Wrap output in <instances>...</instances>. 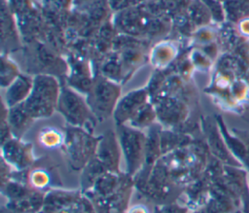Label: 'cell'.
<instances>
[{"label": "cell", "instance_id": "obj_4", "mask_svg": "<svg viewBox=\"0 0 249 213\" xmlns=\"http://www.w3.org/2000/svg\"><path fill=\"white\" fill-rule=\"evenodd\" d=\"M100 136L78 126H68L62 145L67 163L73 171H82L95 155Z\"/></svg>", "mask_w": 249, "mask_h": 213}, {"label": "cell", "instance_id": "obj_13", "mask_svg": "<svg viewBox=\"0 0 249 213\" xmlns=\"http://www.w3.org/2000/svg\"><path fill=\"white\" fill-rule=\"evenodd\" d=\"M157 117L161 124L166 126H176L183 124L187 108L182 99L178 97H162L155 105Z\"/></svg>", "mask_w": 249, "mask_h": 213}, {"label": "cell", "instance_id": "obj_17", "mask_svg": "<svg viewBox=\"0 0 249 213\" xmlns=\"http://www.w3.org/2000/svg\"><path fill=\"white\" fill-rule=\"evenodd\" d=\"M160 130L161 126L157 124H154L149 127V132L146 135V155L143 167L153 166L162 157L160 145Z\"/></svg>", "mask_w": 249, "mask_h": 213}, {"label": "cell", "instance_id": "obj_16", "mask_svg": "<svg viewBox=\"0 0 249 213\" xmlns=\"http://www.w3.org/2000/svg\"><path fill=\"white\" fill-rule=\"evenodd\" d=\"M46 193L34 190L27 196L16 201H7L5 205L17 213H40L44 206Z\"/></svg>", "mask_w": 249, "mask_h": 213}, {"label": "cell", "instance_id": "obj_3", "mask_svg": "<svg viewBox=\"0 0 249 213\" xmlns=\"http://www.w3.org/2000/svg\"><path fill=\"white\" fill-rule=\"evenodd\" d=\"M60 90L61 87L54 76L41 74L33 78L31 92L23 103L34 120L53 115L57 107Z\"/></svg>", "mask_w": 249, "mask_h": 213}, {"label": "cell", "instance_id": "obj_18", "mask_svg": "<svg viewBox=\"0 0 249 213\" xmlns=\"http://www.w3.org/2000/svg\"><path fill=\"white\" fill-rule=\"evenodd\" d=\"M192 144V140L188 135L179 131H173L169 129L160 130V145L162 156L166 155L176 149L185 147Z\"/></svg>", "mask_w": 249, "mask_h": 213}, {"label": "cell", "instance_id": "obj_22", "mask_svg": "<svg viewBox=\"0 0 249 213\" xmlns=\"http://www.w3.org/2000/svg\"><path fill=\"white\" fill-rule=\"evenodd\" d=\"M39 140L46 148H55L63 145L64 136L55 128H46L41 131Z\"/></svg>", "mask_w": 249, "mask_h": 213}, {"label": "cell", "instance_id": "obj_9", "mask_svg": "<svg viewBox=\"0 0 249 213\" xmlns=\"http://www.w3.org/2000/svg\"><path fill=\"white\" fill-rule=\"evenodd\" d=\"M134 178L124 171L121 184L111 193L89 199L96 213H125L133 194Z\"/></svg>", "mask_w": 249, "mask_h": 213}, {"label": "cell", "instance_id": "obj_8", "mask_svg": "<svg viewBox=\"0 0 249 213\" xmlns=\"http://www.w3.org/2000/svg\"><path fill=\"white\" fill-rule=\"evenodd\" d=\"M40 213H96L91 201L81 191L51 189L46 193Z\"/></svg>", "mask_w": 249, "mask_h": 213}, {"label": "cell", "instance_id": "obj_5", "mask_svg": "<svg viewBox=\"0 0 249 213\" xmlns=\"http://www.w3.org/2000/svg\"><path fill=\"white\" fill-rule=\"evenodd\" d=\"M117 126V135L125 164V172L134 177L145 163L147 136L140 129L130 125L121 124Z\"/></svg>", "mask_w": 249, "mask_h": 213}, {"label": "cell", "instance_id": "obj_26", "mask_svg": "<svg viewBox=\"0 0 249 213\" xmlns=\"http://www.w3.org/2000/svg\"><path fill=\"white\" fill-rule=\"evenodd\" d=\"M125 213H150V212L145 205L138 203L130 206Z\"/></svg>", "mask_w": 249, "mask_h": 213}, {"label": "cell", "instance_id": "obj_21", "mask_svg": "<svg viewBox=\"0 0 249 213\" xmlns=\"http://www.w3.org/2000/svg\"><path fill=\"white\" fill-rule=\"evenodd\" d=\"M51 183V174L44 168H34L28 171V184L40 191L48 192Z\"/></svg>", "mask_w": 249, "mask_h": 213}, {"label": "cell", "instance_id": "obj_15", "mask_svg": "<svg viewBox=\"0 0 249 213\" xmlns=\"http://www.w3.org/2000/svg\"><path fill=\"white\" fill-rule=\"evenodd\" d=\"M33 87V78L20 74L8 88L5 94V103L8 108L23 103L29 96Z\"/></svg>", "mask_w": 249, "mask_h": 213}, {"label": "cell", "instance_id": "obj_11", "mask_svg": "<svg viewBox=\"0 0 249 213\" xmlns=\"http://www.w3.org/2000/svg\"><path fill=\"white\" fill-rule=\"evenodd\" d=\"M2 159L15 170L31 169L35 163L32 145L22 142L19 138H11L1 146Z\"/></svg>", "mask_w": 249, "mask_h": 213}, {"label": "cell", "instance_id": "obj_27", "mask_svg": "<svg viewBox=\"0 0 249 213\" xmlns=\"http://www.w3.org/2000/svg\"><path fill=\"white\" fill-rule=\"evenodd\" d=\"M1 213H17V212H15L14 210H12V209L9 208L8 206L4 205V206L1 207Z\"/></svg>", "mask_w": 249, "mask_h": 213}, {"label": "cell", "instance_id": "obj_19", "mask_svg": "<svg viewBox=\"0 0 249 213\" xmlns=\"http://www.w3.org/2000/svg\"><path fill=\"white\" fill-rule=\"evenodd\" d=\"M34 190L28 183L11 178L6 184L1 186L2 195L8 201H16L30 195Z\"/></svg>", "mask_w": 249, "mask_h": 213}, {"label": "cell", "instance_id": "obj_10", "mask_svg": "<svg viewBox=\"0 0 249 213\" xmlns=\"http://www.w3.org/2000/svg\"><path fill=\"white\" fill-rule=\"evenodd\" d=\"M122 150L117 133L112 129L106 130L99 139L93 158L107 172H121Z\"/></svg>", "mask_w": 249, "mask_h": 213}, {"label": "cell", "instance_id": "obj_20", "mask_svg": "<svg viewBox=\"0 0 249 213\" xmlns=\"http://www.w3.org/2000/svg\"><path fill=\"white\" fill-rule=\"evenodd\" d=\"M156 119H158L156 107L152 102L149 101L136 113V115L129 121L128 124L134 128L142 129L153 125Z\"/></svg>", "mask_w": 249, "mask_h": 213}, {"label": "cell", "instance_id": "obj_12", "mask_svg": "<svg viewBox=\"0 0 249 213\" xmlns=\"http://www.w3.org/2000/svg\"><path fill=\"white\" fill-rule=\"evenodd\" d=\"M148 89H139L131 90L119 99L113 113L117 125L124 124L136 115V113L150 100Z\"/></svg>", "mask_w": 249, "mask_h": 213}, {"label": "cell", "instance_id": "obj_2", "mask_svg": "<svg viewBox=\"0 0 249 213\" xmlns=\"http://www.w3.org/2000/svg\"><path fill=\"white\" fill-rule=\"evenodd\" d=\"M200 153L190 144L163 155L158 161L162 165L170 179L182 188L198 179L202 164Z\"/></svg>", "mask_w": 249, "mask_h": 213}, {"label": "cell", "instance_id": "obj_1", "mask_svg": "<svg viewBox=\"0 0 249 213\" xmlns=\"http://www.w3.org/2000/svg\"><path fill=\"white\" fill-rule=\"evenodd\" d=\"M133 178L135 190L154 205L176 202L184 192V188L170 179L159 161L151 167H142Z\"/></svg>", "mask_w": 249, "mask_h": 213}, {"label": "cell", "instance_id": "obj_25", "mask_svg": "<svg viewBox=\"0 0 249 213\" xmlns=\"http://www.w3.org/2000/svg\"><path fill=\"white\" fill-rule=\"evenodd\" d=\"M14 169L2 159L1 160V169H0V174H1V186L6 184L13 175Z\"/></svg>", "mask_w": 249, "mask_h": 213}, {"label": "cell", "instance_id": "obj_24", "mask_svg": "<svg viewBox=\"0 0 249 213\" xmlns=\"http://www.w3.org/2000/svg\"><path fill=\"white\" fill-rule=\"evenodd\" d=\"M189 208L186 205L179 204L177 201L161 205H154L153 213H188Z\"/></svg>", "mask_w": 249, "mask_h": 213}, {"label": "cell", "instance_id": "obj_7", "mask_svg": "<svg viewBox=\"0 0 249 213\" xmlns=\"http://www.w3.org/2000/svg\"><path fill=\"white\" fill-rule=\"evenodd\" d=\"M120 95L119 84L104 76H98L94 78L86 99L96 120L104 121L113 115Z\"/></svg>", "mask_w": 249, "mask_h": 213}, {"label": "cell", "instance_id": "obj_23", "mask_svg": "<svg viewBox=\"0 0 249 213\" xmlns=\"http://www.w3.org/2000/svg\"><path fill=\"white\" fill-rule=\"evenodd\" d=\"M18 68L15 63L9 59H2V70H1V85L3 88H8L18 76Z\"/></svg>", "mask_w": 249, "mask_h": 213}, {"label": "cell", "instance_id": "obj_6", "mask_svg": "<svg viewBox=\"0 0 249 213\" xmlns=\"http://www.w3.org/2000/svg\"><path fill=\"white\" fill-rule=\"evenodd\" d=\"M56 110L70 125L83 127L92 132L91 127L94 126L96 118L91 112L87 99H84L77 90L62 87Z\"/></svg>", "mask_w": 249, "mask_h": 213}, {"label": "cell", "instance_id": "obj_14", "mask_svg": "<svg viewBox=\"0 0 249 213\" xmlns=\"http://www.w3.org/2000/svg\"><path fill=\"white\" fill-rule=\"evenodd\" d=\"M34 119L24 106V103L10 107L8 110L7 122L13 137L21 139V136L33 124Z\"/></svg>", "mask_w": 249, "mask_h": 213}]
</instances>
